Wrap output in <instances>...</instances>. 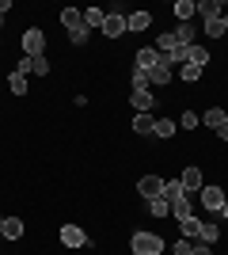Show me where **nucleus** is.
Instances as JSON below:
<instances>
[{
	"instance_id": "obj_1",
	"label": "nucleus",
	"mask_w": 228,
	"mask_h": 255,
	"mask_svg": "<svg viewBox=\"0 0 228 255\" xmlns=\"http://www.w3.org/2000/svg\"><path fill=\"white\" fill-rule=\"evenodd\" d=\"M163 198H167V206H171V217H175V221H183V217L194 213V198L183 191V183H179V179H167V183H163Z\"/></svg>"
},
{
	"instance_id": "obj_2",
	"label": "nucleus",
	"mask_w": 228,
	"mask_h": 255,
	"mask_svg": "<svg viewBox=\"0 0 228 255\" xmlns=\"http://www.w3.org/2000/svg\"><path fill=\"white\" fill-rule=\"evenodd\" d=\"M163 236H156V233H133L130 236V252L133 255H163Z\"/></svg>"
},
{
	"instance_id": "obj_3",
	"label": "nucleus",
	"mask_w": 228,
	"mask_h": 255,
	"mask_svg": "<svg viewBox=\"0 0 228 255\" xmlns=\"http://www.w3.org/2000/svg\"><path fill=\"white\" fill-rule=\"evenodd\" d=\"M42 53H46L42 27H27V31H23V57H42Z\"/></svg>"
},
{
	"instance_id": "obj_4",
	"label": "nucleus",
	"mask_w": 228,
	"mask_h": 255,
	"mask_svg": "<svg viewBox=\"0 0 228 255\" xmlns=\"http://www.w3.org/2000/svg\"><path fill=\"white\" fill-rule=\"evenodd\" d=\"M225 198H228V191H225V187H213V183H206V187L198 191V202L206 206L209 213H217L221 206H225Z\"/></svg>"
},
{
	"instance_id": "obj_5",
	"label": "nucleus",
	"mask_w": 228,
	"mask_h": 255,
	"mask_svg": "<svg viewBox=\"0 0 228 255\" xmlns=\"http://www.w3.org/2000/svg\"><path fill=\"white\" fill-rule=\"evenodd\" d=\"M171 80H175V61L160 53V61H156V69L149 73V84H152V88H163V84H171Z\"/></svg>"
},
{
	"instance_id": "obj_6",
	"label": "nucleus",
	"mask_w": 228,
	"mask_h": 255,
	"mask_svg": "<svg viewBox=\"0 0 228 255\" xmlns=\"http://www.w3.org/2000/svg\"><path fill=\"white\" fill-rule=\"evenodd\" d=\"M57 236H61V244L73 248V252H76V248H91V236H87L80 225H61V233H57Z\"/></svg>"
},
{
	"instance_id": "obj_7",
	"label": "nucleus",
	"mask_w": 228,
	"mask_h": 255,
	"mask_svg": "<svg viewBox=\"0 0 228 255\" xmlns=\"http://www.w3.org/2000/svg\"><path fill=\"white\" fill-rule=\"evenodd\" d=\"M163 183H167V179H160V175H141V179H137V194H141L145 202L163 198Z\"/></svg>"
},
{
	"instance_id": "obj_8",
	"label": "nucleus",
	"mask_w": 228,
	"mask_h": 255,
	"mask_svg": "<svg viewBox=\"0 0 228 255\" xmlns=\"http://www.w3.org/2000/svg\"><path fill=\"white\" fill-rule=\"evenodd\" d=\"M179 183H183V191H186V194H194V198H198V191L206 187V179H202V168H198V164H186L183 175H179Z\"/></svg>"
},
{
	"instance_id": "obj_9",
	"label": "nucleus",
	"mask_w": 228,
	"mask_h": 255,
	"mask_svg": "<svg viewBox=\"0 0 228 255\" xmlns=\"http://www.w3.org/2000/svg\"><path fill=\"white\" fill-rule=\"evenodd\" d=\"M103 34H107L110 42H118L122 34H126V15H122V11H107V23H103Z\"/></svg>"
},
{
	"instance_id": "obj_10",
	"label": "nucleus",
	"mask_w": 228,
	"mask_h": 255,
	"mask_svg": "<svg viewBox=\"0 0 228 255\" xmlns=\"http://www.w3.org/2000/svg\"><path fill=\"white\" fill-rule=\"evenodd\" d=\"M156 61H160L156 46H141V50L133 53V69H141V73H152V69H156Z\"/></svg>"
},
{
	"instance_id": "obj_11",
	"label": "nucleus",
	"mask_w": 228,
	"mask_h": 255,
	"mask_svg": "<svg viewBox=\"0 0 228 255\" xmlns=\"http://www.w3.org/2000/svg\"><path fill=\"white\" fill-rule=\"evenodd\" d=\"M225 0H198V15L206 23H213V19H225Z\"/></svg>"
},
{
	"instance_id": "obj_12",
	"label": "nucleus",
	"mask_w": 228,
	"mask_h": 255,
	"mask_svg": "<svg viewBox=\"0 0 228 255\" xmlns=\"http://www.w3.org/2000/svg\"><path fill=\"white\" fill-rule=\"evenodd\" d=\"M15 69H19V73H38V76H46V73H54V69H50V57H19V65H15Z\"/></svg>"
},
{
	"instance_id": "obj_13",
	"label": "nucleus",
	"mask_w": 228,
	"mask_h": 255,
	"mask_svg": "<svg viewBox=\"0 0 228 255\" xmlns=\"http://www.w3.org/2000/svg\"><path fill=\"white\" fill-rule=\"evenodd\" d=\"M130 103H133L137 115H149L152 107H156V96H152V92H130Z\"/></svg>"
},
{
	"instance_id": "obj_14",
	"label": "nucleus",
	"mask_w": 228,
	"mask_h": 255,
	"mask_svg": "<svg viewBox=\"0 0 228 255\" xmlns=\"http://www.w3.org/2000/svg\"><path fill=\"white\" fill-rule=\"evenodd\" d=\"M152 27V11H130L126 15V31H149Z\"/></svg>"
},
{
	"instance_id": "obj_15",
	"label": "nucleus",
	"mask_w": 228,
	"mask_h": 255,
	"mask_svg": "<svg viewBox=\"0 0 228 255\" xmlns=\"http://www.w3.org/2000/svg\"><path fill=\"white\" fill-rule=\"evenodd\" d=\"M179 233H183V240H198V233H202V217H194V213L183 217V221H179Z\"/></svg>"
},
{
	"instance_id": "obj_16",
	"label": "nucleus",
	"mask_w": 228,
	"mask_h": 255,
	"mask_svg": "<svg viewBox=\"0 0 228 255\" xmlns=\"http://www.w3.org/2000/svg\"><path fill=\"white\" fill-rule=\"evenodd\" d=\"M61 27H65V31L84 27V11H80V8H61Z\"/></svg>"
},
{
	"instance_id": "obj_17",
	"label": "nucleus",
	"mask_w": 228,
	"mask_h": 255,
	"mask_svg": "<svg viewBox=\"0 0 228 255\" xmlns=\"http://www.w3.org/2000/svg\"><path fill=\"white\" fill-rule=\"evenodd\" d=\"M133 133L152 137V133H156V118H152V115H133Z\"/></svg>"
},
{
	"instance_id": "obj_18",
	"label": "nucleus",
	"mask_w": 228,
	"mask_h": 255,
	"mask_svg": "<svg viewBox=\"0 0 228 255\" xmlns=\"http://www.w3.org/2000/svg\"><path fill=\"white\" fill-rule=\"evenodd\" d=\"M0 236H4V240H23V217H4Z\"/></svg>"
},
{
	"instance_id": "obj_19",
	"label": "nucleus",
	"mask_w": 228,
	"mask_h": 255,
	"mask_svg": "<svg viewBox=\"0 0 228 255\" xmlns=\"http://www.w3.org/2000/svg\"><path fill=\"white\" fill-rule=\"evenodd\" d=\"M194 15H198V4H194V0H175V19H179V23H190Z\"/></svg>"
},
{
	"instance_id": "obj_20",
	"label": "nucleus",
	"mask_w": 228,
	"mask_h": 255,
	"mask_svg": "<svg viewBox=\"0 0 228 255\" xmlns=\"http://www.w3.org/2000/svg\"><path fill=\"white\" fill-rule=\"evenodd\" d=\"M179 46H183V42H179V38H175L171 31H163L160 38H156V53H163V57H167V53H175Z\"/></svg>"
},
{
	"instance_id": "obj_21",
	"label": "nucleus",
	"mask_w": 228,
	"mask_h": 255,
	"mask_svg": "<svg viewBox=\"0 0 228 255\" xmlns=\"http://www.w3.org/2000/svg\"><path fill=\"white\" fill-rule=\"evenodd\" d=\"M175 38H179V42H183V46H194V38H198V27H194V23H179V27H175Z\"/></svg>"
},
{
	"instance_id": "obj_22",
	"label": "nucleus",
	"mask_w": 228,
	"mask_h": 255,
	"mask_svg": "<svg viewBox=\"0 0 228 255\" xmlns=\"http://www.w3.org/2000/svg\"><path fill=\"white\" fill-rule=\"evenodd\" d=\"M198 240H202V244H217V240H221V225H217V221H202Z\"/></svg>"
},
{
	"instance_id": "obj_23",
	"label": "nucleus",
	"mask_w": 228,
	"mask_h": 255,
	"mask_svg": "<svg viewBox=\"0 0 228 255\" xmlns=\"http://www.w3.org/2000/svg\"><path fill=\"white\" fill-rule=\"evenodd\" d=\"M103 23H107V11H103V8H84V27H87V31H91V27L103 31Z\"/></svg>"
},
{
	"instance_id": "obj_24",
	"label": "nucleus",
	"mask_w": 228,
	"mask_h": 255,
	"mask_svg": "<svg viewBox=\"0 0 228 255\" xmlns=\"http://www.w3.org/2000/svg\"><path fill=\"white\" fill-rule=\"evenodd\" d=\"M186 61H190V65H198V69H206V65H209V50L194 42L190 50H186Z\"/></svg>"
},
{
	"instance_id": "obj_25",
	"label": "nucleus",
	"mask_w": 228,
	"mask_h": 255,
	"mask_svg": "<svg viewBox=\"0 0 228 255\" xmlns=\"http://www.w3.org/2000/svg\"><path fill=\"white\" fill-rule=\"evenodd\" d=\"M225 115H228L225 107H206V118H202V122H206L209 129H217L221 122H225Z\"/></svg>"
},
{
	"instance_id": "obj_26",
	"label": "nucleus",
	"mask_w": 228,
	"mask_h": 255,
	"mask_svg": "<svg viewBox=\"0 0 228 255\" xmlns=\"http://www.w3.org/2000/svg\"><path fill=\"white\" fill-rule=\"evenodd\" d=\"M8 88L15 92V96H27V88H31V84H27V73H19V69H15V73L8 76Z\"/></svg>"
},
{
	"instance_id": "obj_27",
	"label": "nucleus",
	"mask_w": 228,
	"mask_h": 255,
	"mask_svg": "<svg viewBox=\"0 0 228 255\" xmlns=\"http://www.w3.org/2000/svg\"><path fill=\"white\" fill-rule=\"evenodd\" d=\"M149 73H141V69H133V76H130V92H149Z\"/></svg>"
},
{
	"instance_id": "obj_28",
	"label": "nucleus",
	"mask_w": 228,
	"mask_h": 255,
	"mask_svg": "<svg viewBox=\"0 0 228 255\" xmlns=\"http://www.w3.org/2000/svg\"><path fill=\"white\" fill-rule=\"evenodd\" d=\"M145 206H149L152 217H171V206H167V198H152V202H145Z\"/></svg>"
},
{
	"instance_id": "obj_29",
	"label": "nucleus",
	"mask_w": 228,
	"mask_h": 255,
	"mask_svg": "<svg viewBox=\"0 0 228 255\" xmlns=\"http://www.w3.org/2000/svg\"><path fill=\"white\" fill-rule=\"evenodd\" d=\"M202 73H206V69H198V65H190V61H186V65H179V76H183L186 84H194V80H202Z\"/></svg>"
},
{
	"instance_id": "obj_30",
	"label": "nucleus",
	"mask_w": 228,
	"mask_h": 255,
	"mask_svg": "<svg viewBox=\"0 0 228 255\" xmlns=\"http://www.w3.org/2000/svg\"><path fill=\"white\" fill-rule=\"evenodd\" d=\"M152 137H175V122L171 118H156V133Z\"/></svg>"
},
{
	"instance_id": "obj_31",
	"label": "nucleus",
	"mask_w": 228,
	"mask_h": 255,
	"mask_svg": "<svg viewBox=\"0 0 228 255\" xmlns=\"http://www.w3.org/2000/svg\"><path fill=\"white\" fill-rule=\"evenodd\" d=\"M69 42L73 46H87L91 42V31H87V27H76V31H69Z\"/></svg>"
},
{
	"instance_id": "obj_32",
	"label": "nucleus",
	"mask_w": 228,
	"mask_h": 255,
	"mask_svg": "<svg viewBox=\"0 0 228 255\" xmlns=\"http://www.w3.org/2000/svg\"><path fill=\"white\" fill-rule=\"evenodd\" d=\"M206 34H209V38H225V23H221V19L206 23Z\"/></svg>"
},
{
	"instance_id": "obj_33",
	"label": "nucleus",
	"mask_w": 228,
	"mask_h": 255,
	"mask_svg": "<svg viewBox=\"0 0 228 255\" xmlns=\"http://www.w3.org/2000/svg\"><path fill=\"white\" fill-rule=\"evenodd\" d=\"M198 122H202V118H198L194 111H183V118H179V126H183V129H194Z\"/></svg>"
},
{
	"instance_id": "obj_34",
	"label": "nucleus",
	"mask_w": 228,
	"mask_h": 255,
	"mask_svg": "<svg viewBox=\"0 0 228 255\" xmlns=\"http://www.w3.org/2000/svg\"><path fill=\"white\" fill-rule=\"evenodd\" d=\"M175 255H194V240H175Z\"/></svg>"
},
{
	"instance_id": "obj_35",
	"label": "nucleus",
	"mask_w": 228,
	"mask_h": 255,
	"mask_svg": "<svg viewBox=\"0 0 228 255\" xmlns=\"http://www.w3.org/2000/svg\"><path fill=\"white\" fill-rule=\"evenodd\" d=\"M194 255H213V244H202V240H194Z\"/></svg>"
},
{
	"instance_id": "obj_36",
	"label": "nucleus",
	"mask_w": 228,
	"mask_h": 255,
	"mask_svg": "<svg viewBox=\"0 0 228 255\" xmlns=\"http://www.w3.org/2000/svg\"><path fill=\"white\" fill-rule=\"evenodd\" d=\"M8 11H11V0H0V27H4V19H8Z\"/></svg>"
},
{
	"instance_id": "obj_37",
	"label": "nucleus",
	"mask_w": 228,
	"mask_h": 255,
	"mask_svg": "<svg viewBox=\"0 0 228 255\" xmlns=\"http://www.w3.org/2000/svg\"><path fill=\"white\" fill-rule=\"evenodd\" d=\"M213 133H217V137H221V141H228V115H225V122H221V126H217V129H213Z\"/></svg>"
},
{
	"instance_id": "obj_38",
	"label": "nucleus",
	"mask_w": 228,
	"mask_h": 255,
	"mask_svg": "<svg viewBox=\"0 0 228 255\" xmlns=\"http://www.w3.org/2000/svg\"><path fill=\"white\" fill-rule=\"evenodd\" d=\"M217 217H221V221H228V198H225V206L217 210Z\"/></svg>"
},
{
	"instance_id": "obj_39",
	"label": "nucleus",
	"mask_w": 228,
	"mask_h": 255,
	"mask_svg": "<svg viewBox=\"0 0 228 255\" xmlns=\"http://www.w3.org/2000/svg\"><path fill=\"white\" fill-rule=\"evenodd\" d=\"M221 23H225V34H228V11H225V19H221Z\"/></svg>"
},
{
	"instance_id": "obj_40",
	"label": "nucleus",
	"mask_w": 228,
	"mask_h": 255,
	"mask_svg": "<svg viewBox=\"0 0 228 255\" xmlns=\"http://www.w3.org/2000/svg\"><path fill=\"white\" fill-rule=\"evenodd\" d=\"M0 229H4V217H0Z\"/></svg>"
},
{
	"instance_id": "obj_41",
	"label": "nucleus",
	"mask_w": 228,
	"mask_h": 255,
	"mask_svg": "<svg viewBox=\"0 0 228 255\" xmlns=\"http://www.w3.org/2000/svg\"><path fill=\"white\" fill-rule=\"evenodd\" d=\"M225 191H228V187H225Z\"/></svg>"
}]
</instances>
